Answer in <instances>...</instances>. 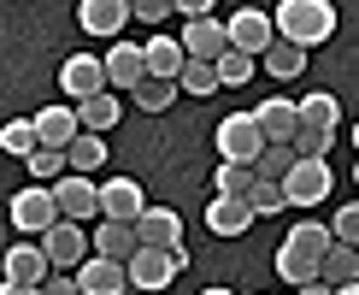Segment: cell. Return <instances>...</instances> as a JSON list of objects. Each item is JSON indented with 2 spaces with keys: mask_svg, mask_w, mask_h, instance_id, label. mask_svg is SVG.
<instances>
[{
  "mask_svg": "<svg viewBox=\"0 0 359 295\" xmlns=\"http://www.w3.org/2000/svg\"><path fill=\"white\" fill-rule=\"evenodd\" d=\"M294 166H301V148H294V142H271V148H265L259 159H253L259 183H283V177H289Z\"/></svg>",
  "mask_w": 359,
  "mask_h": 295,
  "instance_id": "25",
  "label": "cell"
},
{
  "mask_svg": "<svg viewBox=\"0 0 359 295\" xmlns=\"http://www.w3.org/2000/svg\"><path fill=\"white\" fill-rule=\"evenodd\" d=\"M259 71H271L277 83H294V77H301V71H306V48H301V41H283V36H277L271 48H265Z\"/></svg>",
  "mask_w": 359,
  "mask_h": 295,
  "instance_id": "22",
  "label": "cell"
},
{
  "mask_svg": "<svg viewBox=\"0 0 359 295\" xmlns=\"http://www.w3.org/2000/svg\"><path fill=\"white\" fill-rule=\"evenodd\" d=\"M283 248H294V254H312V260H324V254L336 248V230H330V225H318V218H301V225L289 230V242H283Z\"/></svg>",
  "mask_w": 359,
  "mask_h": 295,
  "instance_id": "23",
  "label": "cell"
},
{
  "mask_svg": "<svg viewBox=\"0 0 359 295\" xmlns=\"http://www.w3.org/2000/svg\"><path fill=\"white\" fill-rule=\"evenodd\" d=\"M136 230H142V248H183V218L171 206H147Z\"/></svg>",
  "mask_w": 359,
  "mask_h": 295,
  "instance_id": "20",
  "label": "cell"
},
{
  "mask_svg": "<svg viewBox=\"0 0 359 295\" xmlns=\"http://www.w3.org/2000/svg\"><path fill=\"white\" fill-rule=\"evenodd\" d=\"M253 71H259V59H253V53H242V48H230V53L218 59V77H224V83H236V88H242Z\"/></svg>",
  "mask_w": 359,
  "mask_h": 295,
  "instance_id": "35",
  "label": "cell"
},
{
  "mask_svg": "<svg viewBox=\"0 0 359 295\" xmlns=\"http://www.w3.org/2000/svg\"><path fill=\"white\" fill-rule=\"evenodd\" d=\"M53 195H59V213H65L71 225H83V218H95V213H100V189H95V177L65 171V177L53 183Z\"/></svg>",
  "mask_w": 359,
  "mask_h": 295,
  "instance_id": "11",
  "label": "cell"
},
{
  "mask_svg": "<svg viewBox=\"0 0 359 295\" xmlns=\"http://www.w3.org/2000/svg\"><path fill=\"white\" fill-rule=\"evenodd\" d=\"M177 272H183V266H177V254H171V248H142V254L130 260V289L159 295V289H165Z\"/></svg>",
  "mask_w": 359,
  "mask_h": 295,
  "instance_id": "9",
  "label": "cell"
},
{
  "mask_svg": "<svg viewBox=\"0 0 359 295\" xmlns=\"http://www.w3.org/2000/svg\"><path fill=\"white\" fill-rule=\"evenodd\" d=\"M336 295H359V284H348V289H336Z\"/></svg>",
  "mask_w": 359,
  "mask_h": 295,
  "instance_id": "45",
  "label": "cell"
},
{
  "mask_svg": "<svg viewBox=\"0 0 359 295\" xmlns=\"http://www.w3.org/2000/svg\"><path fill=\"white\" fill-rule=\"evenodd\" d=\"M330 230H336V242H353V248H359V201H353V206H336Z\"/></svg>",
  "mask_w": 359,
  "mask_h": 295,
  "instance_id": "38",
  "label": "cell"
},
{
  "mask_svg": "<svg viewBox=\"0 0 359 295\" xmlns=\"http://www.w3.org/2000/svg\"><path fill=\"white\" fill-rule=\"evenodd\" d=\"M59 83H65V95L77 100V107L112 88V83H107V59H95V53H71L65 65H59Z\"/></svg>",
  "mask_w": 359,
  "mask_h": 295,
  "instance_id": "6",
  "label": "cell"
},
{
  "mask_svg": "<svg viewBox=\"0 0 359 295\" xmlns=\"http://www.w3.org/2000/svg\"><path fill=\"white\" fill-rule=\"evenodd\" d=\"M0 148H6L12 159H29L41 148V136H36V118H12L6 130H0Z\"/></svg>",
  "mask_w": 359,
  "mask_h": 295,
  "instance_id": "31",
  "label": "cell"
},
{
  "mask_svg": "<svg viewBox=\"0 0 359 295\" xmlns=\"http://www.w3.org/2000/svg\"><path fill=\"white\" fill-rule=\"evenodd\" d=\"M36 136H41V148H71L83 136V118L71 107H41L36 112Z\"/></svg>",
  "mask_w": 359,
  "mask_h": 295,
  "instance_id": "19",
  "label": "cell"
},
{
  "mask_svg": "<svg viewBox=\"0 0 359 295\" xmlns=\"http://www.w3.org/2000/svg\"><path fill=\"white\" fill-rule=\"evenodd\" d=\"M0 295H41V289H29V284H0Z\"/></svg>",
  "mask_w": 359,
  "mask_h": 295,
  "instance_id": "42",
  "label": "cell"
},
{
  "mask_svg": "<svg viewBox=\"0 0 359 295\" xmlns=\"http://www.w3.org/2000/svg\"><path fill=\"white\" fill-rule=\"evenodd\" d=\"M201 295H236V289H218V284H212V289H201Z\"/></svg>",
  "mask_w": 359,
  "mask_h": 295,
  "instance_id": "44",
  "label": "cell"
},
{
  "mask_svg": "<svg viewBox=\"0 0 359 295\" xmlns=\"http://www.w3.org/2000/svg\"><path fill=\"white\" fill-rule=\"evenodd\" d=\"M336 118H341V100L330 95V88H318V95L301 100V124H312V130H336Z\"/></svg>",
  "mask_w": 359,
  "mask_h": 295,
  "instance_id": "30",
  "label": "cell"
},
{
  "mask_svg": "<svg viewBox=\"0 0 359 295\" xmlns=\"http://www.w3.org/2000/svg\"><path fill=\"white\" fill-rule=\"evenodd\" d=\"M24 166H29V177H36V183H59V177L71 171V159H65V148H36Z\"/></svg>",
  "mask_w": 359,
  "mask_h": 295,
  "instance_id": "32",
  "label": "cell"
},
{
  "mask_svg": "<svg viewBox=\"0 0 359 295\" xmlns=\"http://www.w3.org/2000/svg\"><path fill=\"white\" fill-rule=\"evenodd\" d=\"M77 118H83V130H88V136H107V130H112V124H118L124 112H118V95L107 88V95L83 100V107H77Z\"/></svg>",
  "mask_w": 359,
  "mask_h": 295,
  "instance_id": "27",
  "label": "cell"
},
{
  "mask_svg": "<svg viewBox=\"0 0 359 295\" xmlns=\"http://www.w3.org/2000/svg\"><path fill=\"white\" fill-rule=\"evenodd\" d=\"M253 118H259L265 142H294V136H301V100L271 95V100H259V107H253Z\"/></svg>",
  "mask_w": 359,
  "mask_h": 295,
  "instance_id": "14",
  "label": "cell"
},
{
  "mask_svg": "<svg viewBox=\"0 0 359 295\" xmlns=\"http://www.w3.org/2000/svg\"><path fill=\"white\" fill-rule=\"evenodd\" d=\"M277 36L301 41V48H318V41L336 36V6L330 0H277Z\"/></svg>",
  "mask_w": 359,
  "mask_h": 295,
  "instance_id": "1",
  "label": "cell"
},
{
  "mask_svg": "<svg viewBox=\"0 0 359 295\" xmlns=\"http://www.w3.org/2000/svg\"><path fill=\"white\" fill-rule=\"evenodd\" d=\"M107 83L136 95V88L147 83V48H136V41H112V53H107Z\"/></svg>",
  "mask_w": 359,
  "mask_h": 295,
  "instance_id": "13",
  "label": "cell"
},
{
  "mask_svg": "<svg viewBox=\"0 0 359 295\" xmlns=\"http://www.w3.org/2000/svg\"><path fill=\"white\" fill-rule=\"evenodd\" d=\"M283 189H289V206H324V201H330V189H336L330 159H301V166L283 177Z\"/></svg>",
  "mask_w": 359,
  "mask_h": 295,
  "instance_id": "5",
  "label": "cell"
},
{
  "mask_svg": "<svg viewBox=\"0 0 359 295\" xmlns=\"http://www.w3.org/2000/svg\"><path fill=\"white\" fill-rule=\"evenodd\" d=\"M265 148H271V142H265V130H259V118H253V112H230L218 124V154L236 159V166H253Z\"/></svg>",
  "mask_w": 359,
  "mask_h": 295,
  "instance_id": "2",
  "label": "cell"
},
{
  "mask_svg": "<svg viewBox=\"0 0 359 295\" xmlns=\"http://www.w3.org/2000/svg\"><path fill=\"white\" fill-rule=\"evenodd\" d=\"M253 189H259V171H253V166H236V159H224V166H218V195L248 201Z\"/></svg>",
  "mask_w": 359,
  "mask_h": 295,
  "instance_id": "29",
  "label": "cell"
},
{
  "mask_svg": "<svg viewBox=\"0 0 359 295\" xmlns=\"http://www.w3.org/2000/svg\"><path fill=\"white\" fill-rule=\"evenodd\" d=\"M224 29H230V48H242L253 59H265V48L277 41V18L259 6H236V18H224Z\"/></svg>",
  "mask_w": 359,
  "mask_h": 295,
  "instance_id": "4",
  "label": "cell"
},
{
  "mask_svg": "<svg viewBox=\"0 0 359 295\" xmlns=\"http://www.w3.org/2000/svg\"><path fill=\"white\" fill-rule=\"evenodd\" d=\"M53 277V260H48V248L41 242H18V248H6V284H29V289H41Z\"/></svg>",
  "mask_w": 359,
  "mask_h": 295,
  "instance_id": "12",
  "label": "cell"
},
{
  "mask_svg": "<svg viewBox=\"0 0 359 295\" xmlns=\"http://www.w3.org/2000/svg\"><path fill=\"white\" fill-rule=\"evenodd\" d=\"M294 295H336L330 284H306V289H294Z\"/></svg>",
  "mask_w": 359,
  "mask_h": 295,
  "instance_id": "43",
  "label": "cell"
},
{
  "mask_svg": "<svg viewBox=\"0 0 359 295\" xmlns=\"http://www.w3.org/2000/svg\"><path fill=\"white\" fill-rule=\"evenodd\" d=\"M41 295H83V284H77V272H53L41 284Z\"/></svg>",
  "mask_w": 359,
  "mask_h": 295,
  "instance_id": "40",
  "label": "cell"
},
{
  "mask_svg": "<svg viewBox=\"0 0 359 295\" xmlns=\"http://www.w3.org/2000/svg\"><path fill=\"white\" fill-rule=\"evenodd\" d=\"M183 71H189V48H183V36H154V41H147V77L183 83Z\"/></svg>",
  "mask_w": 359,
  "mask_h": 295,
  "instance_id": "16",
  "label": "cell"
},
{
  "mask_svg": "<svg viewBox=\"0 0 359 295\" xmlns=\"http://www.w3.org/2000/svg\"><path fill=\"white\" fill-rule=\"evenodd\" d=\"M183 88H189L194 100H206V95H218V88H224V77H218V65H212V59H189Z\"/></svg>",
  "mask_w": 359,
  "mask_h": 295,
  "instance_id": "33",
  "label": "cell"
},
{
  "mask_svg": "<svg viewBox=\"0 0 359 295\" xmlns=\"http://www.w3.org/2000/svg\"><path fill=\"white\" fill-rule=\"evenodd\" d=\"M353 177H359V166H353Z\"/></svg>",
  "mask_w": 359,
  "mask_h": 295,
  "instance_id": "47",
  "label": "cell"
},
{
  "mask_svg": "<svg viewBox=\"0 0 359 295\" xmlns=\"http://www.w3.org/2000/svg\"><path fill=\"white\" fill-rule=\"evenodd\" d=\"M147 213V195L136 177H107L100 183V218H124V225H142Z\"/></svg>",
  "mask_w": 359,
  "mask_h": 295,
  "instance_id": "7",
  "label": "cell"
},
{
  "mask_svg": "<svg viewBox=\"0 0 359 295\" xmlns=\"http://www.w3.org/2000/svg\"><path fill=\"white\" fill-rule=\"evenodd\" d=\"M41 248H48L53 272H77V266L95 254V248H88V236H83V225H71V218H59V225L41 236Z\"/></svg>",
  "mask_w": 359,
  "mask_h": 295,
  "instance_id": "8",
  "label": "cell"
},
{
  "mask_svg": "<svg viewBox=\"0 0 359 295\" xmlns=\"http://www.w3.org/2000/svg\"><path fill=\"white\" fill-rule=\"evenodd\" d=\"M330 142H336V130H312V124H301V136H294L301 159H330Z\"/></svg>",
  "mask_w": 359,
  "mask_h": 295,
  "instance_id": "37",
  "label": "cell"
},
{
  "mask_svg": "<svg viewBox=\"0 0 359 295\" xmlns=\"http://www.w3.org/2000/svg\"><path fill=\"white\" fill-rule=\"evenodd\" d=\"M277 272L289 289H306V284H324V260L312 254H294V248H277Z\"/></svg>",
  "mask_w": 359,
  "mask_h": 295,
  "instance_id": "24",
  "label": "cell"
},
{
  "mask_svg": "<svg viewBox=\"0 0 359 295\" xmlns=\"http://www.w3.org/2000/svg\"><path fill=\"white\" fill-rule=\"evenodd\" d=\"M65 159H71V171H77V177H95L112 154H107V142H100V136H88V130H83V136L65 148Z\"/></svg>",
  "mask_w": 359,
  "mask_h": 295,
  "instance_id": "28",
  "label": "cell"
},
{
  "mask_svg": "<svg viewBox=\"0 0 359 295\" xmlns=\"http://www.w3.org/2000/svg\"><path fill=\"white\" fill-rule=\"evenodd\" d=\"M177 88H183V83H165V77H147V83L136 88V107H142V112H165L171 100H177Z\"/></svg>",
  "mask_w": 359,
  "mask_h": 295,
  "instance_id": "34",
  "label": "cell"
},
{
  "mask_svg": "<svg viewBox=\"0 0 359 295\" xmlns=\"http://www.w3.org/2000/svg\"><path fill=\"white\" fill-rule=\"evenodd\" d=\"M59 195H53V183H29L18 201H12V225H18L24 236H48L53 225H59Z\"/></svg>",
  "mask_w": 359,
  "mask_h": 295,
  "instance_id": "3",
  "label": "cell"
},
{
  "mask_svg": "<svg viewBox=\"0 0 359 295\" xmlns=\"http://www.w3.org/2000/svg\"><path fill=\"white\" fill-rule=\"evenodd\" d=\"M253 218H259V213H253L248 201H230V195H212V206H206V230H212V236H242Z\"/></svg>",
  "mask_w": 359,
  "mask_h": 295,
  "instance_id": "21",
  "label": "cell"
},
{
  "mask_svg": "<svg viewBox=\"0 0 359 295\" xmlns=\"http://www.w3.org/2000/svg\"><path fill=\"white\" fill-rule=\"evenodd\" d=\"M95 254H107V260H136L142 254V230L136 225H124V218H100V230H95Z\"/></svg>",
  "mask_w": 359,
  "mask_h": 295,
  "instance_id": "17",
  "label": "cell"
},
{
  "mask_svg": "<svg viewBox=\"0 0 359 295\" xmlns=\"http://www.w3.org/2000/svg\"><path fill=\"white\" fill-rule=\"evenodd\" d=\"M130 18V0H77V24L88 36H118Z\"/></svg>",
  "mask_w": 359,
  "mask_h": 295,
  "instance_id": "18",
  "label": "cell"
},
{
  "mask_svg": "<svg viewBox=\"0 0 359 295\" xmlns=\"http://www.w3.org/2000/svg\"><path fill=\"white\" fill-rule=\"evenodd\" d=\"M324 284H330V289L359 284V248H353V242H336L330 254H324Z\"/></svg>",
  "mask_w": 359,
  "mask_h": 295,
  "instance_id": "26",
  "label": "cell"
},
{
  "mask_svg": "<svg viewBox=\"0 0 359 295\" xmlns=\"http://www.w3.org/2000/svg\"><path fill=\"white\" fill-rule=\"evenodd\" d=\"M218 0H177V18H206Z\"/></svg>",
  "mask_w": 359,
  "mask_h": 295,
  "instance_id": "41",
  "label": "cell"
},
{
  "mask_svg": "<svg viewBox=\"0 0 359 295\" xmlns=\"http://www.w3.org/2000/svg\"><path fill=\"white\" fill-rule=\"evenodd\" d=\"M183 48H189V59H218L230 53V29H224V18H189V29H183Z\"/></svg>",
  "mask_w": 359,
  "mask_h": 295,
  "instance_id": "15",
  "label": "cell"
},
{
  "mask_svg": "<svg viewBox=\"0 0 359 295\" xmlns=\"http://www.w3.org/2000/svg\"><path fill=\"white\" fill-rule=\"evenodd\" d=\"M130 18H142V24H159V18H177V0H130Z\"/></svg>",
  "mask_w": 359,
  "mask_h": 295,
  "instance_id": "39",
  "label": "cell"
},
{
  "mask_svg": "<svg viewBox=\"0 0 359 295\" xmlns=\"http://www.w3.org/2000/svg\"><path fill=\"white\" fill-rule=\"evenodd\" d=\"M353 148H359V124H353Z\"/></svg>",
  "mask_w": 359,
  "mask_h": 295,
  "instance_id": "46",
  "label": "cell"
},
{
  "mask_svg": "<svg viewBox=\"0 0 359 295\" xmlns=\"http://www.w3.org/2000/svg\"><path fill=\"white\" fill-rule=\"evenodd\" d=\"M248 206H253L259 218H271V213H283V206H289V189H283V183H259V189L248 195Z\"/></svg>",
  "mask_w": 359,
  "mask_h": 295,
  "instance_id": "36",
  "label": "cell"
},
{
  "mask_svg": "<svg viewBox=\"0 0 359 295\" xmlns=\"http://www.w3.org/2000/svg\"><path fill=\"white\" fill-rule=\"evenodd\" d=\"M77 284H83V295H124L130 289V266L107 260V254H88L77 266Z\"/></svg>",
  "mask_w": 359,
  "mask_h": 295,
  "instance_id": "10",
  "label": "cell"
}]
</instances>
